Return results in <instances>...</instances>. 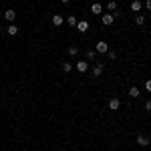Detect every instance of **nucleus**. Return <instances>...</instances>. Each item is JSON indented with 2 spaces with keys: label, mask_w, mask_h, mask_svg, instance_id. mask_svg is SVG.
I'll use <instances>...</instances> for the list:
<instances>
[{
  "label": "nucleus",
  "mask_w": 151,
  "mask_h": 151,
  "mask_svg": "<svg viewBox=\"0 0 151 151\" xmlns=\"http://www.w3.org/2000/svg\"><path fill=\"white\" fill-rule=\"evenodd\" d=\"M4 18H6L8 22H14V18H16V10H12V8H8V10L4 12Z\"/></svg>",
  "instance_id": "obj_1"
},
{
  "label": "nucleus",
  "mask_w": 151,
  "mask_h": 151,
  "mask_svg": "<svg viewBox=\"0 0 151 151\" xmlns=\"http://www.w3.org/2000/svg\"><path fill=\"white\" fill-rule=\"evenodd\" d=\"M101 10H103V6L99 4V2H95V4H91V12L97 16V14H101Z\"/></svg>",
  "instance_id": "obj_6"
},
{
  "label": "nucleus",
  "mask_w": 151,
  "mask_h": 151,
  "mask_svg": "<svg viewBox=\"0 0 151 151\" xmlns=\"http://www.w3.org/2000/svg\"><path fill=\"white\" fill-rule=\"evenodd\" d=\"M107 10H111V12H115V10H117V2H115V0H109V4H107Z\"/></svg>",
  "instance_id": "obj_13"
},
{
  "label": "nucleus",
  "mask_w": 151,
  "mask_h": 151,
  "mask_svg": "<svg viewBox=\"0 0 151 151\" xmlns=\"http://www.w3.org/2000/svg\"><path fill=\"white\" fill-rule=\"evenodd\" d=\"M119 107H121V101H119L117 97H113V99L109 101V109H111V111H117Z\"/></svg>",
  "instance_id": "obj_4"
},
{
  "label": "nucleus",
  "mask_w": 151,
  "mask_h": 151,
  "mask_svg": "<svg viewBox=\"0 0 151 151\" xmlns=\"http://www.w3.org/2000/svg\"><path fill=\"white\" fill-rule=\"evenodd\" d=\"M145 89H147V91H151V79H149V81H145Z\"/></svg>",
  "instance_id": "obj_21"
},
{
  "label": "nucleus",
  "mask_w": 151,
  "mask_h": 151,
  "mask_svg": "<svg viewBox=\"0 0 151 151\" xmlns=\"http://www.w3.org/2000/svg\"><path fill=\"white\" fill-rule=\"evenodd\" d=\"M103 69H105V65H101V63H99V65H95V69H93V75L99 77L101 73H103Z\"/></svg>",
  "instance_id": "obj_11"
},
{
  "label": "nucleus",
  "mask_w": 151,
  "mask_h": 151,
  "mask_svg": "<svg viewBox=\"0 0 151 151\" xmlns=\"http://www.w3.org/2000/svg\"><path fill=\"white\" fill-rule=\"evenodd\" d=\"M67 24H69V26H77V18L75 16H69V18H67Z\"/></svg>",
  "instance_id": "obj_17"
},
{
  "label": "nucleus",
  "mask_w": 151,
  "mask_h": 151,
  "mask_svg": "<svg viewBox=\"0 0 151 151\" xmlns=\"http://www.w3.org/2000/svg\"><path fill=\"white\" fill-rule=\"evenodd\" d=\"M113 14H103V18H101V20H103V24H105V26H109V24H113Z\"/></svg>",
  "instance_id": "obj_9"
},
{
  "label": "nucleus",
  "mask_w": 151,
  "mask_h": 151,
  "mask_svg": "<svg viewBox=\"0 0 151 151\" xmlns=\"http://www.w3.org/2000/svg\"><path fill=\"white\" fill-rule=\"evenodd\" d=\"M129 95H131L133 99H137V97H139L141 93H139V89H137V87H131V89H129Z\"/></svg>",
  "instance_id": "obj_12"
},
{
  "label": "nucleus",
  "mask_w": 151,
  "mask_h": 151,
  "mask_svg": "<svg viewBox=\"0 0 151 151\" xmlns=\"http://www.w3.org/2000/svg\"><path fill=\"white\" fill-rule=\"evenodd\" d=\"M16 32H18V28H16V24H10V26H8V34H12V37H14Z\"/></svg>",
  "instance_id": "obj_15"
},
{
  "label": "nucleus",
  "mask_w": 151,
  "mask_h": 151,
  "mask_svg": "<svg viewBox=\"0 0 151 151\" xmlns=\"http://www.w3.org/2000/svg\"><path fill=\"white\" fill-rule=\"evenodd\" d=\"M145 8H147V10H151V0H145Z\"/></svg>",
  "instance_id": "obj_22"
},
{
  "label": "nucleus",
  "mask_w": 151,
  "mask_h": 151,
  "mask_svg": "<svg viewBox=\"0 0 151 151\" xmlns=\"http://www.w3.org/2000/svg\"><path fill=\"white\" fill-rule=\"evenodd\" d=\"M63 22H65V20H63L61 14H54V16H52V24H54V26H61Z\"/></svg>",
  "instance_id": "obj_10"
},
{
  "label": "nucleus",
  "mask_w": 151,
  "mask_h": 151,
  "mask_svg": "<svg viewBox=\"0 0 151 151\" xmlns=\"http://www.w3.org/2000/svg\"><path fill=\"white\" fill-rule=\"evenodd\" d=\"M61 2H63V4H69V2H71V0H61Z\"/></svg>",
  "instance_id": "obj_24"
},
{
  "label": "nucleus",
  "mask_w": 151,
  "mask_h": 151,
  "mask_svg": "<svg viewBox=\"0 0 151 151\" xmlns=\"http://www.w3.org/2000/svg\"><path fill=\"white\" fill-rule=\"evenodd\" d=\"M97 52L99 54H105V52H109V46H107V42H97Z\"/></svg>",
  "instance_id": "obj_2"
},
{
  "label": "nucleus",
  "mask_w": 151,
  "mask_h": 151,
  "mask_svg": "<svg viewBox=\"0 0 151 151\" xmlns=\"http://www.w3.org/2000/svg\"><path fill=\"white\" fill-rule=\"evenodd\" d=\"M77 28H79L81 32H87V30H89V22H87V20H81V22H77Z\"/></svg>",
  "instance_id": "obj_7"
},
{
  "label": "nucleus",
  "mask_w": 151,
  "mask_h": 151,
  "mask_svg": "<svg viewBox=\"0 0 151 151\" xmlns=\"http://www.w3.org/2000/svg\"><path fill=\"white\" fill-rule=\"evenodd\" d=\"M135 22H137L139 26H141V24H145V16H143V14H137V16H135Z\"/></svg>",
  "instance_id": "obj_14"
},
{
  "label": "nucleus",
  "mask_w": 151,
  "mask_h": 151,
  "mask_svg": "<svg viewBox=\"0 0 151 151\" xmlns=\"http://www.w3.org/2000/svg\"><path fill=\"white\" fill-rule=\"evenodd\" d=\"M145 109H147V111H151V101H147V103H145Z\"/></svg>",
  "instance_id": "obj_23"
},
{
  "label": "nucleus",
  "mask_w": 151,
  "mask_h": 151,
  "mask_svg": "<svg viewBox=\"0 0 151 151\" xmlns=\"http://www.w3.org/2000/svg\"><path fill=\"white\" fill-rule=\"evenodd\" d=\"M141 8H143V2H141V0H133V2H131V10H133V12H139Z\"/></svg>",
  "instance_id": "obj_5"
},
{
  "label": "nucleus",
  "mask_w": 151,
  "mask_h": 151,
  "mask_svg": "<svg viewBox=\"0 0 151 151\" xmlns=\"http://www.w3.org/2000/svg\"><path fill=\"white\" fill-rule=\"evenodd\" d=\"M77 52H79V48H77V46H69V54H71V57H75Z\"/></svg>",
  "instance_id": "obj_19"
},
{
  "label": "nucleus",
  "mask_w": 151,
  "mask_h": 151,
  "mask_svg": "<svg viewBox=\"0 0 151 151\" xmlns=\"http://www.w3.org/2000/svg\"><path fill=\"white\" fill-rule=\"evenodd\" d=\"M71 69H73V65L65 61V63H63V71H65V73H71Z\"/></svg>",
  "instance_id": "obj_16"
},
{
  "label": "nucleus",
  "mask_w": 151,
  "mask_h": 151,
  "mask_svg": "<svg viewBox=\"0 0 151 151\" xmlns=\"http://www.w3.org/2000/svg\"><path fill=\"white\" fill-rule=\"evenodd\" d=\"M107 54H109V61H115V59H117V52H115V50H109Z\"/></svg>",
  "instance_id": "obj_20"
},
{
  "label": "nucleus",
  "mask_w": 151,
  "mask_h": 151,
  "mask_svg": "<svg viewBox=\"0 0 151 151\" xmlns=\"http://www.w3.org/2000/svg\"><path fill=\"white\" fill-rule=\"evenodd\" d=\"M137 145H141V147H147V145H149V139H147L145 135H139V137H137Z\"/></svg>",
  "instance_id": "obj_8"
},
{
  "label": "nucleus",
  "mask_w": 151,
  "mask_h": 151,
  "mask_svg": "<svg viewBox=\"0 0 151 151\" xmlns=\"http://www.w3.org/2000/svg\"><path fill=\"white\" fill-rule=\"evenodd\" d=\"M95 57H97V50H87V59L89 61H93Z\"/></svg>",
  "instance_id": "obj_18"
},
{
  "label": "nucleus",
  "mask_w": 151,
  "mask_h": 151,
  "mask_svg": "<svg viewBox=\"0 0 151 151\" xmlns=\"http://www.w3.org/2000/svg\"><path fill=\"white\" fill-rule=\"evenodd\" d=\"M77 71H79V73H87V71H89V63H87V61H79V63H77Z\"/></svg>",
  "instance_id": "obj_3"
}]
</instances>
